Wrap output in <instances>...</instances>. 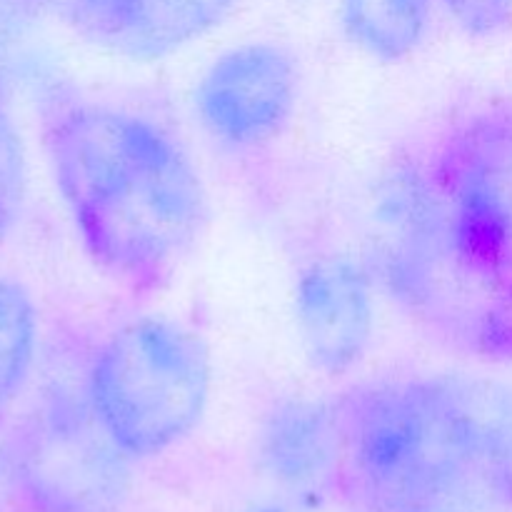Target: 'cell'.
Segmentation results:
<instances>
[{
    "instance_id": "15",
    "label": "cell",
    "mask_w": 512,
    "mask_h": 512,
    "mask_svg": "<svg viewBox=\"0 0 512 512\" xmlns=\"http://www.w3.org/2000/svg\"><path fill=\"white\" fill-rule=\"evenodd\" d=\"M258 512H285V510H280V508H260Z\"/></svg>"
},
{
    "instance_id": "3",
    "label": "cell",
    "mask_w": 512,
    "mask_h": 512,
    "mask_svg": "<svg viewBox=\"0 0 512 512\" xmlns=\"http://www.w3.org/2000/svg\"><path fill=\"white\" fill-rule=\"evenodd\" d=\"M40 133L88 258L123 288H160L208 215L203 180L183 145L145 115L83 98L50 100Z\"/></svg>"
},
{
    "instance_id": "2",
    "label": "cell",
    "mask_w": 512,
    "mask_h": 512,
    "mask_svg": "<svg viewBox=\"0 0 512 512\" xmlns=\"http://www.w3.org/2000/svg\"><path fill=\"white\" fill-rule=\"evenodd\" d=\"M340 475L375 512H512V385L418 373L335 400Z\"/></svg>"
},
{
    "instance_id": "4",
    "label": "cell",
    "mask_w": 512,
    "mask_h": 512,
    "mask_svg": "<svg viewBox=\"0 0 512 512\" xmlns=\"http://www.w3.org/2000/svg\"><path fill=\"white\" fill-rule=\"evenodd\" d=\"M85 395L130 458H153L188 438L210 398V358L193 330L140 318L110 333L90 360Z\"/></svg>"
},
{
    "instance_id": "9",
    "label": "cell",
    "mask_w": 512,
    "mask_h": 512,
    "mask_svg": "<svg viewBox=\"0 0 512 512\" xmlns=\"http://www.w3.org/2000/svg\"><path fill=\"white\" fill-rule=\"evenodd\" d=\"M260 458L278 483L295 493H318L340 478L343 438L335 403L283 400L260 430Z\"/></svg>"
},
{
    "instance_id": "13",
    "label": "cell",
    "mask_w": 512,
    "mask_h": 512,
    "mask_svg": "<svg viewBox=\"0 0 512 512\" xmlns=\"http://www.w3.org/2000/svg\"><path fill=\"white\" fill-rule=\"evenodd\" d=\"M463 33L493 38L512 30V0H440Z\"/></svg>"
},
{
    "instance_id": "7",
    "label": "cell",
    "mask_w": 512,
    "mask_h": 512,
    "mask_svg": "<svg viewBox=\"0 0 512 512\" xmlns=\"http://www.w3.org/2000/svg\"><path fill=\"white\" fill-rule=\"evenodd\" d=\"M295 315L310 365L330 378L348 373L373 340V273L348 255L313 260L295 288Z\"/></svg>"
},
{
    "instance_id": "5",
    "label": "cell",
    "mask_w": 512,
    "mask_h": 512,
    "mask_svg": "<svg viewBox=\"0 0 512 512\" xmlns=\"http://www.w3.org/2000/svg\"><path fill=\"white\" fill-rule=\"evenodd\" d=\"M128 460L83 390L53 395L15 430L3 473L30 512H113L128 493Z\"/></svg>"
},
{
    "instance_id": "11",
    "label": "cell",
    "mask_w": 512,
    "mask_h": 512,
    "mask_svg": "<svg viewBox=\"0 0 512 512\" xmlns=\"http://www.w3.org/2000/svg\"><path fill=\"white\" fill-rule=\"evenodd\" d=\"M38 310L18 280L0 273V410L10 413L38 358Z\"/></svg>"
},
{
    "instance_id": "14",
    "label": "cell",
    "mask_w": 512,
    "mask_h": 512,
    "mask_svg": "<svg viewBox=\"0 0 512 512\" xmlns=\"http://www.w3.org/2000/svg\"><path fill=\"white\" fill-rule=\"evenodd\" d=\"M20 3L28 10H33V13L48 15V18L60 20L63 25H68L70 15L75 13L80 0H20Z\"/></svg>"
},
{
    "instance_id": "16",
    "label": "cell",
    "mask_w": 512,
    "mask_h": 512,
    "mask_svg": "<svg viewBox=\"0 0 512 512\" xmlns=\"http://www.w3.org/2000/svg\"><path fill=\"white\" fill-rule=\"evenodd\" d=\"M5 418H8V413H3V410H0V428H3V423H5Z\"/></svg>"
},
{
    "instance_id": "6",
    "label": "cell",
    "mask_w": 512,
    "mask_h": 512,
    "mask_svg": "<svg viewBox=\"0 0 512 512\" xmlns=\"http://www.w3.org/2000/svg\"><path fill=\"white\" fill-rule=\"evenodd\" d=\"M298 63L275 43H243L220 53L200 78L195 110L218 143L253 150L285 130L298 103Z\"/></svg>"
},
{
    "instance_id": "10",
    "label": "cell",
    "mask_w": 512,
    "mask_h": 512,
    "mask_svg": "<svg viewBox=\"0 0 512 512\" xmlns=\"http://www.w3.org/2000/svg\"><path fill=\"white\" fill-rule=\"evenodd\" d=\"M433 0H343L340 25L350 43L378 60H405L428 35Z\"/></svg>"
},
{
    "instance_id": "8",
    "label": "cell",
    "mask_w": 512,
    "mask_h": 512,
    "mask_svg": "<svg viewBox=\"0 0 512 512\" xmlns=\"http://www.w3.org/2000/svg\"><path fill=\"white\" fill-rule=\"evenodd\" d=\"M238 0H80L65 28L130 60H158L218 28Z\"/></svg>"
},
{
    "instance_id": "1",
    "label": "cell",
    "mask_w": 512,
    "mask_h": 512,
    "mask_svg": "<svg viewBox=\"0 0 512 512\" xmlns=\"http://www.w3.org/2000/svg\"><path fill=\"white\" fill-rule=\"evenodd\" d=\"M370 273L433 338L512 363V98L470 100L400 150L373 198Z\"/></svg>"
},
{
    "instance_id": "12",
    "label": "cell",
    "mask_w": 512,
    "mask_h": 512,
    "mask_svg": "<svg viewBox=\"0 0 512 512\" xmlns=\"http://www.w3.org/2000/svg\"><path fill=\"white\" fill-rule=\"evenodd\" d=\"M28 200V150L0 78V240L18 225Z\"/></svg>"
}]
</instances>
